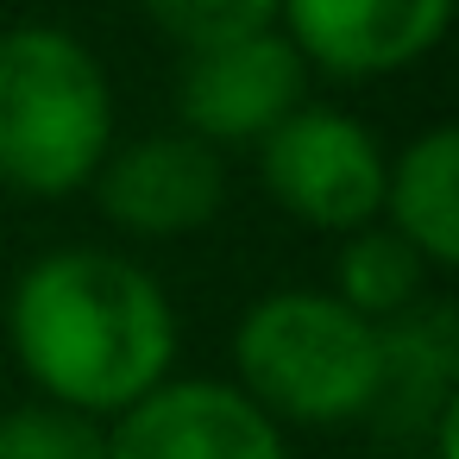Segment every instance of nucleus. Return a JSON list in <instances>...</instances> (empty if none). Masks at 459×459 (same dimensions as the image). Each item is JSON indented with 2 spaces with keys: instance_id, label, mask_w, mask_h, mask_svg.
Instances as JSON below:
<instances>
[{
  "instance_id": "nucleus-1",
  "label": "nucleus",
  "mask_w": 459,
  "mask_h": 459,
  "mask_svg": "<svg viewBox=\"0 0 459 459\" xmlns=\"http://www.w3.org/2000/svg\"><path fill=\"white\" fill-rule=\"evenodd\" d=\"M7 333L26 377L82 415H120L170 377L177 315L158 277L101 246L45 252L7 302Z\"/></svg>"
},
{
  "instance_id": "nucleus-2",
  "label": "nucleus",
  "mask_w": 459,
  "mask_h": 459,
  "mask_svg": "<svg viewBox=\"0 0 459 459\" xmlns=\"http://www.w3.org/2000/svg\"><path fill=\"white\" fill-rule=\"evenodd\" d=\"M114 139L101 57L64 26L0 32V183L57 202L89 189Z\"/></svg>"
},
{
  "instance_id": "nucleus-3",
  "label": "nucleus",
  "mask_w": 459,
  "mask_h": 459,
  "mask_svg": "<svg viewBox=\"0 0 459 459\" xmlns=\"http://www.w3.org/2000/svg\"><path fill=\"white\" fill-rule=\"evenodd\" d=\"M239 390L283 428H346L377 396V321L321 290H277L233 327Z\"/></svg>"
},
{
  "instance_id": "nucleus-4",
  "label": "nucleus",
  "mask_w": 459,
  "mask_h": 459,
  "mask_svg": "<svg viewBox=\"0 0 459 459\" xmlns=\"http://www.w3.org/2000/svg\"><path fill=\"white\" fill-rule=\"evenodd\" d=\"M258 177L271 202L321 233H359L384 208V152L371 126L340 108H296L258 139Z\"/></svg>"
},
{
  "instance_id": "nucleus-5",
  "label": "nucleus",
  "mask_w": 459,
  "mask_h": 459,
  "mask_svg": "<svg viewBox=\"0 0 459 459\" xmlns=\"http://www.w3.org/2000/svg\"><path fill=\"white\" fill-rule=\"evenodd\" d=\"M108 459H290V446L239 384L164 377L108 421Z\"/></svg>"
},
{
  "instance_id": "nucleus-6",
  "label": "nucleus",
  "mask_w": 459,
  "mask_h": 459,
  "mask_svg": "<svg viewBox=\"0 0 459 459\" xmlns=\"http://www.w3.org/2000/svg\"><path fill=\"white\" fill-rule=\"evenodd\" d=\"M308 64L283 32H246L208 51H183V133L202 145H258L283 114L302 108Z\"/></svg>"
},
{
  "instance_id": "nucleus-7",
  "label": "nucleus",
  "mask_w": 459,
  "mask_h": 459,
  "mask_svg": "<svg viewBox=\"0 0 459 459\" xmlns=\"http://www.w3.org/2000/svg\"><path fill=\"white\" fill-rule=\"evenodd\" d=\"M95 202L120 233L183 239L221 214L227 170H221V152L202 145L195 133H152V139H133L101 158Z\"/></svg>"
},
{
  "instance_id": "nucleus-8",
  "label": "nucleus",
  "mask_w": 459,
  "mask_h": 459,
  "mask_svg": "<svg viewBox=\"0 0 459 459\" xmlns=\"http://www.w3.org/2000/svg\"><path fill=\"white\" fill-rule=\"evenodd\" d=\"M283 39L327 76H390L446 39L453 0H277Z\"/></svg>"
},
{
  "instance_id": "nucleus-9",
  "label": "nucleus",
  "mask_w": 459,
  "mask_h": 459,
  "mask_svg": "<svg viewBox=\"0 0 459 459\" xmlns=\"http://www.w3.org/2000/svg\"><path fill=\"white\" fill-rule=\"evenodd\" d=\"M459 403V327L446 302H415L377 321V396L371 421L390 434H428Z\"/></svg>"
},
{
  "instance_id": "nucleus-10",
  "label": "nucleus",
  "mask_w": 459,
  "mask_h": 459,
  "mask_svg": "<svg viewBox=\"0 0 459 459\" xmlns=\"http://www.w3.org/2000/svg\"><path fill=\"white\" fill-rule=\"evenodd\" d=\"M390 227L428 258V271L459 264V133L428 126L396 164H384V208Z\"/></svg>"
},
{
  "instance_id": "nucleus-11",
  "label": "nucleus",
  "mask_w": 459,
  "mask_h": 459,
  "mask_svg": "<svg viewBox=\"0 0 459 459\" xmlns=\"http://www.w3.org/2000/svg\"><path fill=\"white\" fill-rule=\"evenodd\" d=\"M421 290H428V258L396 227H359V233H346V246L333 258V296L352 315L390 321V315L415 308Z\"/></svg>"
},
{
  "instance_id": "nucleus-12",
  "label": "nucleus",
  "mask_w": 459,
  "mask_h": 459,
  "mask_svg": "<svg viewBox=\"0 0 459 459\" xmlns=\"http://www.w3.org/2000/svg\"><path fill=\"white\" fill-rule=\"evenodd\" d=\"M0 459H108V421L51 396L0 415Z\"/></svg>"
},
{
  "instance_id": "nucleus-13",
  "label": "nucleus",
  "mask_w": 459,
  "mask_h": 459,
  "mask_svg": "<svg viewBox=\"0 0 459 459\" xmlns=\"http://www.w3.org/2000/svg\"><path fill=\"white\" fill-rule=\"evenodd\" d=\"M139 7L183 51H208V45H227V39L277 26V0H139Z\"/></svg>"
}]
</instances>
